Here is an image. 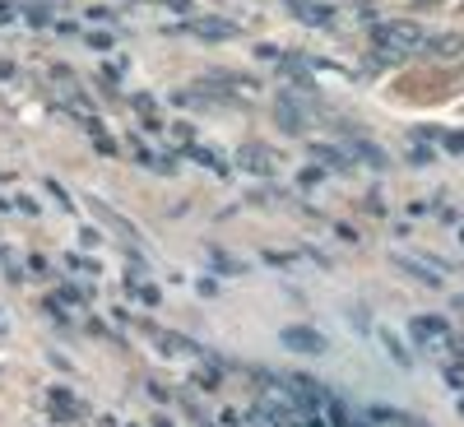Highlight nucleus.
I'll use <instances>...</instances> for the list:
<instances>
[{
  "label": "nucleus",
  "instance_id": "1",
  "mask_svg": "<svg viewBox=\"0 0 464 427\" xmlns=\"http://www.w3.org/2000/svg\"><path fill=\"white\" fill-rule=\"evenodd\" d=\"M372 43L391 56H413V52H428V33L409 19H385L372 28Z\"/></svg>",
  "mask_w": 464,
  "mask_h": 427
},
{
  "label": "nucleus",
  "instance_id": "2",
  "mask_svg": "<svg viewBox=\"0 0 464 427\" xmlns=\"http://www.w3.org/2000/svg\"><path fill=\"white\" fill-rule=\"evenodd\" d=\"M237 168L242 172H256V177H275L279 172V153L265 149V144H242L237 149Z\"/></svg>",
  "mask_w": 464,
  "mask_h": 427
},
{
  "label": "nucleus",
  "instance_id": "3",
  "mask_svg": "<svg viewBox=\"0 0 464 427\" xmlns=\"http://www.w3.org/2000/svg\"><path fill=\"white\" fill-rule=\"evenodd\" d=\"M391 265H395V269H404V275H413L418 284H428V288H437V284H441V275H446V265H441V260H418V256H404V251H395V256H391Z\"/></svg>",
  "mask_w": 464,
  "mask_h": 427
},
{
  "label": "nucleus",
  "instance_id": "4",
  "mask_svg": "<svg viewBox=\"0 0 464 427\" xmlns=\"http://www.w3.org/2000/svg\"><path fill=\"white\" fill-rule=\"evenodd\" d=\"M279 339H284V348H293V354H312V358H325L330 354V339L316 335V330H302V325L279 330Z\"/></svg>",
  "mask_w": 464,
  "mask_h": 427
},
{
  "label": "nucleus",
  "instance_id": "5",
  "mask_svg": "<svg viewBox=\"0 0 464 427\" xmlns=\"http://www.w3.org/2000/svg\"><path fill=\"white\" fill-rule=\"evenodd\" d=\"M348 159H358V163H367L372 172H385L391 168V159L372 144V140H362V135H348Z\"/></svg>",
  "mask_w": 464,
  "mask_h": 427
},
{
  "label": "nucleus",
  "instance_id": "6",
  "mask_svg": "<svg viewBox=\"0 0 464 427\" xmlns=\"http://www.w3.org/2000/svg\"><path fill=\"white\" fill-rule=\"evenodd\" d=\"M312 159L325 163L330 172H348V168H353V159H348V153H339V149H330V144H312Z\"/></svg>",
  "mask_w": 464,
  "mask_h": 427
},
{
  "label": "nucleus",
  "instance_id": "7",
  "mask_svg": "<svg viewBox=\"0 0 464 427\" xmlns=\"http://www.w3.org/2000/svg\"><path fill=\"white\" fill-rule=\"evenodd\" d=\"M186 159H196V163H205V168H209L214 177H227V168H223V159H218L214 149H196V144H190V149H186Z\"/></svg>",
  "mask_w": 464,
  "mask_h": 427
},
{
  "label": "nucleus",
  "instance_id": "8",
  "mask_svg": "<svg viewBox=\"0 0 464 427\" xmlns=\"http://www.w3.org/2000/svg\"><path fill=\"white\" fill-rule=\"evenodd\" d=\"M428 52L450 61V56H459V52H464V37H428Z\"/></svg>",
  "mask_w": 464,
  "mask_h": 427
},
{
  "label": "nucleus",
  "instance_id": "9",
  "mask_svg": "<svg viewBox=\"0 0 464 427\" xmlns=\"http://www.w3.org/2000/svg\"><path fill=\"white\" fill-rule=\"evenodd\" d=\"M413 335H418L422 344H441V339H446V325H441V321H422V316H418V321H413Z\"/></svg>",
  "mask_w": 464,
  "mask_h": 427
},
{
  "label": "nucleus",
  "instance_id": "10",
  "mask_svg": "<svg viewBox=\"0 0 464 427\" xmlns=\"http://www.w3.org/2000/svg\"><path fill=\"white\" fill-rule=\"evenodd\" d=\"M19 19V10L14 5H5V0H0V24H14Z\"/></svg>",
  "mask_w": 464,
  "mask_h": 427
},
{
  "label": "nucleus",
  "instance_id": "11",
  "mask_svg": "<svg viewBox=\"0 0 464 427\" xmlns=\"http://www.w3.org/2000/svg\"><path fill=\"white\" fill-rule=\"evenodd\" d=\"M80 242H84V247H98V242H102V232H93V228H84V232H80Z\"/></svg>",
  "mask_w": 464,
  "mask_h": 427
},
{
  "label": "nucleus",
  "instance_id": "12",
  "mask_svg": "<svg viewBox=\"0 0 464 427\" xmlns=\"http://www.w3.org/2000/svg\"><path fill=\"white\" fill-rule=\"evenodd\" d=\"M153 427H172V422H168V418H159V422H153Z\"/></svg>",
  "mask_w": 464,
  "mask_h": 427
}]
</instances>
